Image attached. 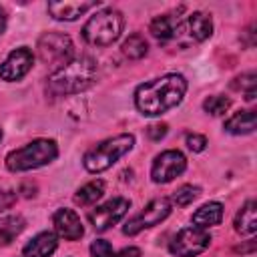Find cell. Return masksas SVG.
Returning <instances> with one entry per match:
<instances>
[{
  "instance_id": "6da1fadb",
  "label": "cell",
  "mask_w": 257,
  "mask_h": 257,
  "mask_svg": "<svg viewBox=\"0 0 257 257\" xmlns=\"http://www.w3.org/2000/svg\"><path fill=\"white\" fill-rule=\"evenodd\" d=\"M187 92V78L177 72L143 82L135 90V104L147 116H159L181 104Z\"/></svg>"
},
{
  "instance_id": "7a4b0ae2",
  "label": "cell",
  "mask_w": 257,
  "mask_h": 257,
  "mask_svg": "<svg viewBox=\"0 0 257 257\" xmlns=\"http://www.w3.org/2000/svg\"><path fill=\"white\" fill-rule=\"evenodd\" d=\"M94 76H96V62L90 56H78L48 76V90L56 96L76 94L86 90L94 82Z\"/></svg>"
},
{
  "instance_id": "3957f363",
  "label": "cell",
  "mask_w": 257,
  "mask_h": 257,
  "mask_svg": "<svg viewBox=\"0 0 257 257\" xmlns=\"http://www.w3.org/2000/svg\"><path fill=\"white\" fill-rule=\"evenodd\" d=\"M133 147H135V137L131 133L114 135L90 147L82 157V165L88 173H102L110 169L120 157H124Z\"/></svg>"
},
{
  "instance_id": "277c9868",
  "label": "cell",
  "mask_w": 257,
  "mask_h": 257,
  "mask_svg": "<svg viewBox=\"0 0 257 257\" xmlns=\"http://www.w3.org/2000/svg\"><path fill=\"white\" fill-rule=\"evenodd\" d=\"M58 155V147L52 139H34L20 149L6 155V169L12 173H24L52 163Z\"/></svg>"
},
{
  "instance_id": "5b68a950",
  "label": "cell",
  "mask_w": 257,
  "mask_h": 257,
  "mask_svg": "<svg viewBox=\"0 0 257 257\" xmlns=\"http://www.w3.org/2000/svg\"><path fill=\"white\" fill-rule=\"evenodd\" d=\"M124 18L116 8H102L88 18L82 26V36L88 44L94 46H110L122 34Z\"/></svg>"
},
{
  "instance_id": "8992f818",
  "label": "cell",
  "mask_w": 257,
  "mask_h": 257,
  "mask_svg": "<svg viewBox=\"0 0 257 257\" xmlns=\"http://www.w3.org/2000/svg\"><path fill=\"white\" fill-rule=\"evenodd\" d=\"M36 52L44 64L54 66V70H58L60 66L72 60L74 44L64 32H44L36 42Z\"/></svg>"
},
{
  "instance_id": "52a82bcc",
  "label": "cell",
  "mask_w": 257,
  "mask_h": 257,
  "mask_svg": "<svg viewBox=\"0 0 257 257\" xmlns=\"http://www.w3.org/2000/svg\"><path fill=\"white\" fill-rule=\"evenodd\" d=\"M211 245V235L207 229H201L197 225L181 229L173 241L169 243V251L175 257H197Z\"/></svg>"
},
{
  "instance_id": "ba28073f",
  "label": "cell",
  "mask_w": 257,
  "mask_h": 257,
  "mask_svg": "<svg viewBox=\"0 0 257 257\" xmlns=\"http://www.w3.org/2000/svg\"><path fill=\"white\" fill-rule=\"evenodd\" d=\"M171 201L167 197H159V199H153L151 203H147V207L137 213L135 217H131L126 221V225L122 227V233L133 237L137 233H141L143 229H149L153 225H159L161 221H165L169 215H171Z\"/></svg>"
},
{
  "instance_id": "9c48e42d",
  "label": "cell",
  "mask_w": 257,
  "mask_h": 257,
  "mask_svg": "<svg viewBox=\"0 0 257 257\" xmlns=\"http://www.w3.org/2000/svg\"><path fill=\"white\" fill-rule=\"evenodd\" d=\"M187 169V159L181 151L169 149L163 151L161 155L155 157L153 167H151V177L155 183H171L175 177H179L181 173H185Z\"/></svg>"
},
{
  "instance_id": "30bf717a",
  "label": "cell",
  "mask_w": 257,
  "mask_h": 257,
  "mask_svg": "<svg viewBox=\"0 0 257 257\" xmlns=\"http://www.w3.org/2000/svg\"><path fill=\"white\" fill-rule=\"evenodd\" d=\"M131 209V201L124 197H114L106 203H102L100 207L92 209L88 213V221L94 227V231H106L110 229L114 223H118Z\"/></svg>"
},
{
  "instance_id": "8fae6325",
  "label": "cell",
  "mask_w": 257,
  "mask_h": 257,
  "mask_svg": "<svg viewBox=\"0 0 257 257\" xmlns=\"http://www.w3.org/2000/svg\"><path fill=\"white\" fill-rule=\"evenodd\" d=\"M32 64H34V54H32L30 48H26V46L14 48L4 58V62L0 64V78L6 80V82L20 80L22 76L28 74V70L32 68Z\"/></svg>"
},
{
  "instance_id": "7c38bea8",
  "label": "cell",
  "mask_w": 257,
  "mask_h": 257,
  "mask_svg": "<svg viewBox=\"0 0 257 257\" xmlns=\"http://www.w3.org/2000/svg\"><path fill=\"white\" fill-rule=\"evenodd\" d=\"M52 225L58 237L66 241H76L84 235V227L80 223V217L72 209H58L52 215Z\"/></svg>"
},
{
  "instance_id": "4fadbf2b",
  "label": "cell",
  "mask_w": 257,
  "mask_h": 257,
  "mask_svg": "<svg viewBox=\"0 0 257 257\" xmlns=\"http://www.w3.org/2000/svg\"><path fill=\"white\" fill-rule=\"evenodd\" d=\"M100 2L96 0H88V2H72V0H64V2H48V12L54 20H66L72 22L78 16L86 14L92 8H98Z\"/></svg>"
},
{
  "instance_id": "5bb4252c",
  "label": "cell",
  "mask_w": 257,
  "mask_h": 257,
  "mask_svg": "<svg viewBox=\"0 0 257 257\" xmlns=\"http://www.w3.org/2000/svg\"><path fill=\"white\" fill-rule=\"evenodd\" d=\"M56 247H58L56 235L52 231H42L24 245L22 255L24 257H50L56 251Z\"/></svg>"
},
{
  "instance_id": "9a60e30c",
  "label": "cell",
  "mask_w": 257,
  "mask_h": 257,
  "mask_svg": "<svg viewBox=\"0 0 257 257\" xmlns=\"http://www.w3.org/2000/svg\"><path fill=\"white\" fill-rule=\"evenodd\" d=\"M181 24H183V28L189 32V36L195 38V40H199V42L207 40V38L213 34V20H211V16L205 14V12H193V14H189L187 20L181 22Z\"/></svg>"
},
{
  "instance_id": "2e32d148",
  "label": "cell",
  "mask_w": 257,
  "mask_h": 257,
  "mask_svg": "<svg viewBox=\"0 0 257 257\" xmlns=\"http://www.w3.org/2000/svg\"><path fill=\"white\" fill-rule=\"evenodd\" d=\"M183 28V24L179 22L177 16H171V14H163V16H157L151 20L149 24V30L155 38L159 40H171L179 34V30Z\"/></svg>"
},
{
  "instance_id": "e0dca14e",
  "label": "cell",
  "mask_w": 257,
  "mask_h": 257,
  "mask_svg": "<svg viewBox=\"0 0 257 257\" xmlns=\"http://www.w3.org/2000/svg\"><path fill=\"white\" fill-rule=\"evenodd\" d=\"M233 225H235V231H237L239 235L251 237V235L257 231V203H255L253 199L247 201V203L239 209V213L235 215Z\"/></svg>"
},
{
  "instance_id": "ac0fdd59",
  "label": "cell",
  "mask_w": 257,
  "mask_h": 257,
  "mask_svg": "<svg viewBox=\"0 0 257 257\" xmlns=\"http://www.w3.org/2000/svg\"><path fill=\"white\" fill-rule=\"evenodd\" d=\"M223 221V205L217 203V201H211V203H205L203 207H199L195 213H193V223L201 229H207V227H215Z\"/></svg>"
},
{
  "instance_id": "d6986e66",
  "label": "cell",
  "mask_w": 257,
  "mask_h": 257,
  "mask_svg": "<svg viewBox=\"0 0 257 257\" xmlns=\"http://www.w3.org/2000/svg\"><path fill=\"white\" fill-rule=\"evenodd\" d=\"M225 131L231 135H249L255 131V110H239L225 120Z\"/></svg>"
},
{
  "instance_id": "ffe728a7",
  "label": "cell",
  "mask_w": 257,
  "mask_h": 257,
  "mask_svg": "<svg viewBox=\"0 0 257 257\" xmlns=\"http://www.w3.org/2000/svg\"><path fill=\"white\" fill-rule=\"evenodd\" d=\"M102 195H104V183H102L100 179H94V181L82 185V187L76 191V195H74V203H78V205H82V207H86V205H94Z\"/></svg>"
},
{
  "instance_id": "44dd1931",
  "label": "cell",
  "mask_w": 257,
  "mask_h": 257,
  "mask_svg": "<svg viewBox=\"0 0 257 257\" xmlns=\"http://www.w3.org/2000/svg\"><path fill=\"white\" fill-rule=\"evenodd\" d=\"M24 225H26V223H24V219H22L20 215L2 217V219H0V245L12 243V239L22 233Z\"/></svg>"
},
{
  "instance_id": "7402d4cb",
  "label": "cell",
  "mask_w": 257,
  "mask_h": 257,
  "mask_svg": "<svg viewBox=\"0 0 257 257\" xmlns=\"http://www.w3.org/2000/svg\"><path fill=\"white\" fill-rule=\"evenodd\" d=\"M120 50H122V54H124L126 58H131V60H139V58H143V56L147 54L149 44H147V40H145L143 34H137V32H135V34H131V36L122 42Z\"/></svg>"
},
{
  "instance_id": "603a6c76",
  "label": "cell",
  "mask_w": 257,
  "mask_h": 257,
  "mask_svg": "<svg viewBox=\"0 0 257 257\" xmlns=\"http://www.w3.org/2000/svg\"><path fill=\"white\" fill-rule=\"evenodd\" d=\"M235 90H241L245 94V100H253L255 98V86H257V76L255 72H245L241 76H237L231 84Z\"/></svg>"
},
{
  "instance_id": "cb8c5ba5",
  "label": "cell",
  "mask_w": 257,
  "mask_h": 257,
  "mask_svg": "<svg viewBox=\"0 0 257 257\" xmlns=\"http://www.w3.org/2000/svg\"><path fill=\"white\" fill-rule=\"evenodd\" d=\"M199 195H201V189H199V187H193V185H181V187L171 195L169 201H173V203L179 205V207H187V205H191Z\"/></svg>"
},
{
  "instance_id": "d4e9b609",
  "label": "cell",
  "mask_w": 257,
  "mask_h": 257,
  "mask_svg": "<svg viewBox=\"0 0 257 257\" xmlns=\"http://www.w3.org/2000/svg\"><path fill=\"white\" fill-rule=\"evenodd\" d=\"M229 106H231V100H229L227 96H223V94H213V96H209V98L203 100L205 112H209V114H213V116L225 114Z\"/></svg>"
},
{
  "instance_id": "484cf974",
  "label": "cell",
  "mask_w": 257,
  "mask_h": 257,
  "mask_svg": "<svg viewBox=\"0 0 257 257\" xmlns=\"http://www.w3.org/2000/svg\"><path fill=\"white\" fill-rule=\"evenodd\" d=\"M90 253H92V257H114V255H116V253L112 251V245H110L108 241H104V239L92 241Z\"/></svg>"
},
{
  "instance_id": "4316f807",
  "label": "cell",
  "mask_w": 257,
  "mask_h": 257,
  "mask_svg": "<svg viewBox=\"0 0 257 257\" xmlns=\"http://www.w3.org/2000/svg\"><path fill=\"white\" fill-rule=\"evenodd\" d=\"M205 145H207V139L203 135H187V147L193 151V153H201L205 151Z\"/></svg>"
},
{
  "instance_id": "83f0119b",
  "label": "cell",
  "mask_w": 257,
  "mask_h": 257,
  "mask_svg": "<svg viewBox=\"0 0 257 257\" xmlns=\"http://www.w3.org/2000/svg\"><path fill=\"white\" fill-rule=\"evenodd\" d=\"M147 135L151 141H161L165 135H167V124L165 122H155L147 128Z\"/></svg>"
},
{
  "instance_id": "f1b7e54d",
  "label": "cell",
  "mask_w": 257,
  "mask_h": 257,
  "mask_svg": "<svg viewBox=\"0 0 257 257\" xmlns=\"http://www.w3.org/2000/svg\"><path fill=\"white\" fill-rule=\"evenodd\" d=\"M14 203H16V193L8 189H0V211L10 209Z\"/></svg>"
},
{
  "instance_id": "f546056e",
  "label": "cell",
  "mask_w": 257,
  "mask_h": 257,
  "mask_svg": "<svg viewBox=\"0 0 257 257\" xmlns=\"http://www.w3.org/2000/svg\"><path fill=\"white\" fill-rule=\"evenodd\" d=\"M114 257H141V249H137V247H126V249H122L120 253H116Z\"/></svg>"
},
{
  "instance_id": "4dcf8cb0",
  "label": "cell",
  "mask_w": 257,
  "mask_h": 257,
  "mask_svg": "<svg viewBox=\"0 0 257 257\" xmlns=\"http://www.w3.org/2000/svg\"><path fill=\"white\" fill-rule=\"evenodd\" d=\"M6 30V12L4 8H0V34Z\"/></svg>"
},
{
  "instance_id": "1f68e13d",
  "label": "cell",
  "mask_w": 257,
  "mask_h": 257,
  "mask_svg": "<svg viewBox=\"0 0 257 257\" xmlns=\"http://www.w3.org/2000/svg\"><path fill=\"white\" fill-rule=\"evenodd\" d=\"M0 141H2V128H0Z\"/></svg>"
}]
</instances>
